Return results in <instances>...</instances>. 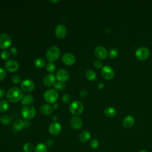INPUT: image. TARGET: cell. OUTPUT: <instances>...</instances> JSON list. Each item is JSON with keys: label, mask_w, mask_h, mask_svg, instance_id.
<instances>
[{"label": "cell", "mask_w": 152, "mask_h": 152, "mask_svg": "<svg viewBox=\"0 0 152 152\" xmlns=\"http://www.w3.org/2000/svg\"><path fill=\"white\" fill-rule=\"evenodd\" d=\"M7 97L10 102L15 103L22 99L23 93L21 90L18 87H12L10 88L7 91Z\"/></svg>", "instance_id": "obj_1"}, {"label": "cell", "mask_w": 152, "mask_h": 152, "mask_svg": "<svg viewBox=\"0 0 152 152\" xmlns=\"http://www.w3.org/2000/svg\"><path fill=\"white\" fill-rule=\"evenodd\" d=\"M60 55V50L56 46H52L49 47L46 52V57L47 59L52 62L58 59Z\"/></svg>", "instance_id": "obj_2"}, {"label": "cell", "mask_w": 152, "mask_h": 152, "mask_svg": "<svg viewBox=\"0 0 152 152\" xmlns=\"http://www.w3.org/2000/svg\"><path fill=\"white\" fill-rule=\"evenodd\" d=\"M43 97L47 102L54 103L58 98V93L54 89H48L44 93Z\"/></svg>", "instance_id": "obj_3"}, {"label": "cell", "mask_w": 152, "mask_h": 152, "mask_svg": "<svg viewBox=\"0 0 152 152\" xmlns=\"http://www.w3.org/2000/svg\"><path fill=\"white\" fill-rule=\"evenodd\" d=\"M69 110L73 115H79L84 110V105L80 101H74L69 105Z\"/></svg>", "instance_id": "obj_4"}, {"label": "cell", "mask_w": 152, "mask_h": 152, "mask_svg": "<svg viewBox=\"0 0 152 152\" xmlns=\"http://www.w3.org/2000/svg\"><path fill=\"white\" fill-rule=\"evenodd\" d=\"M36 110L32 106H26L21 110V115L26 119H31L36 116Z\"/></svg>", "instance_id": "obj_5"}, {"label": "cell", "mask_w": 152, "mask_h": 152, "mask_svg": "<svg viewBox=\"0 0 152 152\" xmlns=\"http://www.w3.org/2000/svg\"><path fill=\"white\" fill-rule=\"evenodd\" d=\"M12 43L11 37L7 33L0 34V48L7 49L10 47Z\"/></svg>", "instance_id": "obj_6"}, {"label": "cell", "mask_w": 152, "mask_h": 152, "mask_svg": "<svg viewBox=\"0 0 152 152\" xmlns=\"http://www.w3.org/2000/svg\"><path fill=\"white\" fill-rule=\"evenodd\" d=\"M150 55V50L147 48L141 47L139 48L135 52L136 58L140 61L147 59Z\"/></svg>", "instance_id": "obj_7"}, {"label": "cell", "mask_w": 152, "mask_h": 152, "mask_svg": "<svg viewBox=\"0 0 152 152\" xmlns=\"http://www.w3.org/2000/svg\"><path fill=\"white\" fill-rule=\"evenodd\" d=\"M35 87L34 83L31 80L29 79L24 80L22 81L21 83V89L26 92H29L32 91Z\"/></svg>", "instance_id": "obj_8"}, {"label": "cell", "mask_w": 152, "mask_h": 152, "mask_svg": "<svg viewBox=\"0 0 152 152\" xmlns=\"http://www.w3.org/2000/svg\"><path fill=\"white\" fill-rule=\"evenodd\" d=\"M18 66L19 65L18 62L14 59L8 60L5 63V69L10 72H15L18 69Z\"/></svg>", "instance_id": "obj_9"}, {"label": "cell", "mask_w": 152, "mask_h": 152, "mask_svg": "<svg viewBox=\"0 0 152 152\" xmlns=\"http://www.w3.org/2000/svg\"><path fill=\"white\" fill-rule=\"evenodd\" d=\"M56 78L59 81L65 82L69 79V73L65 69H60L56 74Z\"/></svg>", "instance_id": "obj_10"}, {"label": "cell", "mask_w": 152, "mask_h": 152, "mask_svg": "<svg viewBox=\"0 0 152 152\" xmlns=\"http://www.w3.org/2000/svg\"><path fill=\"white\" fill-rule=\"evenodd\" d=\"M102 75L104 78L109 80L113 78L114 76V71L110 66L106 65L102 69Z\"/></svg>", "instance_id": "obj_11"}, {"label": "cell", "mask_w": 152, "mask_h": 152, "mask_svg": "<svg viewBox=\"0 0 152 152\" xmlns=\"http://www.w3.org/2000/svg\"><path fill=\"white\" fill-rule=\"evenodd\" d=\"M62 60L65 65H72L75 62V57L71 53L66 52L62 55Z\"/></svg>", "instance_id": "obj_12"}, {"label": "cell", "mask_w": 152, "mask_h": 152, "mask_svg": "<svg viewBox=\"0 0 152 152\" xmlns=\"http://www.w3.org/2000/svg\"><path fill=\"white\" fill-rule=\"evenodd\" d=\"M94 54L97 58L100 59H104L107 57V52L104 47L99 46L95 49Z\"/></svg>", "instance_id": "obj_13"}, {"label": "cell", "mask_w": 152, "mask_h": 152, "mask_svg": "<svg viewBox=\"0 0 152 152\" xmlns=\"http://www.w3.org/2000/svg\"><path fill=\"white\" fill-rule=\"evenodd\" d=\"M55 33L58 38L59 39L64 38L67 33V30L66 27L63 24L58 25L55 28Z\"/></svg>", "instance_id": "obj_14"}, {"label": "cell", "mask_w": 152, "mask_h": 152, "mask_svg": "<svg viewBox=\"0 0 152 152\" xmlns=\"http://www.w3.org/2000/svg\"><path fill=\"white\" fill-rule=\"evenodd\" d=\"M61 131V125L59 123L56 122H53L49 125V132L50 134L53 135H56L60 133Z\"/></svg>", "instance_id": "obj_15"}, {"label": "cell", "mask_w": 152, "mask_h": 152, "mask_svg": "<svg viewBox=\"0 0 152 152\" xmlns=\"http://www.w3.org/2000/svg\"><path fill=\"white\" fill-rule=\"evenodd\" d=\"M70 125L74 129H80L83 126V121L80 117L74 116L71 119Z\"/></svg>", "instance_id": "obj_16"}, {"label": "cell", "mask_w": 152, "mask_h": 152, "mask_svg": "<svg viewBox=\"0 0 152 152\" xmlns=\"http://www.w3.org/2000/svg\"><path fill=\"white\" fill-rule=\"evenodd\" d=\"M55 80H56V77H55L54 74H49L46 75L43 78V84L46 86L49 87V86H52L55 84Z\"/></svg>", "instance_id": "obj_17"}, {"label": "cell", "mask_w": 152, "mask_h": 152, "mask_svg": "<svg viewBox=\"0 0 152 152\" xmlns=\"http://www.w3.org/2000/svg\"><path fill=\"white\" fill-rule=\"evenodd\" d=\"M135 119L132 116H127L123 120L122 125L125 128H130L134 125Z\"/></svg>", "instance_id": "obj_18"}, {"label": "cell", "mask_w": 152, "mask_h": 152, "mask_svg": "<svg viewBox=\"0 0 152 152\" xmlns=\"http://www.w3.org/2000/svg\"><path fill=\"white\" fill-rule=\"evenodd\" d=\"M40 112L44 115H50L53 112V107L48 104H43L40 107Z\"/></svg>", "instance_id": "obj_19"}, {"label": "cell", "mask_w": 152, "mask_h": 152, "mask_svg": "<svg viewBox=\"0 0 152 152\" xmlns=\"http://www.w3.org/2000/svg\"><path fill=\"white\" fill-rule=\"evenodd\" d=\"M91 137V134L88 131H84L79 135V140L81 142H86Z\"/></svg>", "instance_id": "obj_20"}, {"label": "cell", "mask_w": 152, "mask_h": 152, "mask_svg": "<svg viewBox=\"0 0 152 152\" xmlns=\"http://www.w3.org/2000/svg\"><path fill=\"white\" fill-rule=\"evenodd\" d=\"M33 97L31 94H26L22 97L21 103L26 106H28V104L32 103L33 102Z\"/></svg>", "instance_id": "obj_21"}, {"label": "cell", "mask_w": 152, "mask_h": 152, "mask_svg": "<svg viewBox=\"0 0 152 152\" xmlns=\"http://www.w3.org/2000/svg\"><path fill=\"white\" fill-rule=\"evenodd\" d=\"M104 113L106 116L109 118H112L116 115V111L115 109L112 107H107L104 110Z\"/></svg>", "instance_id": "obj_22"}, {"label": "cell", "mask_w": 152, "mask_h": 152, "mask_svg": "<svg viewBox=\"0 0 152 152\" xmlns=\"http://www.w3.org/2000/svg\"><path fill=\"white\" fill-rule=\"evenodd\" d=\"M34 64L35 66H36L37 68H43L45 66V65L46 64V61L43 58L40 57V58H36L34 60Z\"/></svg>", "instance_id": "obj_23"}, {"label": "cell", "mask_w": 152, "mask_h": 152, "mask_svg": "<svg viewBox=\"0 0 152 152\" xmlns=\"http://www.w3.org/2000/svg\"><path fill=\"white\" fill-rule=\"evenodd\" d=\"M14 127L16 130H21L24 128V121L22 119H17L14 123Z\"/></svg>", "instance_id": "obj_24"}, {"label": "cell", "mask_w": 152, "mask_h": 152, "mask_svg": "<svg viewBox=\"0 0 152 152\" xmlns=\"http://www.w3.org/2000/svg\"><path fill=\"white\" fill-rule=\"evenodd\" d=\"M34 152H47V147L45 144L39 142L36 145Z\"/></svg>", "instance_id": "obj_25"}, {"label": "cell", "mask_w": 152, "mask_h": 152, "mask_svg": "<svg viewBox=\"0 0 152 152\" xmlns=\"http://www.w3.org/2000/svg\"><path fill=\"white\" fill-rule=\"evenodd\" d=\"M86 77L88 80L93 81L96 79V74L94 71L91 69H88L86 72Z\"/></svg>", "instance_id": "obj_26"}, {"label": "cell", "mask_w": 152, "mask_h": 152, "mask_svg": "<svg viewBox=\"0 0 152 152\" xmlns=\"http://www.w3.org/2000/svg\"><path fill=\"white\" fill-rule=\"evenodd\" d=\"M9 107V103L5 100H2L0 101V111L1 112H6Z\"/></svg>", "instance_id": "obj_27"}, {"label": "cell", "mask_w": 152, "mask_h": 152, "mask_svg": "<svg viewBox=\"0 0 152 152\" xmlns=\"http://www.w3.org/2000/svg\"><path fill=\"white\" fill-rule=\"evenodd\" d=\"M0 121L4 125H8L11 122V118L7 115H3L0 117Z\"/></svg>", "instance_id": "obj_28"}, {"label": "cell", "mask_w": 152, "mask_h": 152, "mask_svg": "<svg viewBox=\"0 0 152 152\" xmlns=\"http://www.w3.org/2000/svg\"><path fill=\"white\" fill-rule=\"evenodd\" d=\"M33 148V145L30 142H26L23 146V150L24 152H32Z\"/></svg>", "instance_id": "obj_29"}, {"label": "cell", "mask_w": 152, "mask_h": 152, "mask_svg": "<svg viewBox=\"0 0 152 152\" xmlns=\"http://www.w3.org/2000/svg\"><path fill=\"white\" fill-rule=\"evenodd\" d=\"M53 87L56 90H63L64 88H65V83L64 82L58 81V82L55 83V84L53 85Z\"/></svg>", "instance_id": "obj_30"}, {"label": "cell", "mask_w": 152, "mask_h": 152, "mask_svg": "<svg viewBox=\"0 0 152 152\" xmlns=\"http://www.w3.org/2000/svg\"><path fill=\"white\" fill-rule=\"evenodd\" d=\"M56 69V66L53 62H49L46 65V69L49 72H53Z\"/></svg>", "instance_id": "obj_31"}, {"label": "cell", "mask_w": 152, "mask_h": 152, "mask_svg": "<svg viewBox=\"0 0 152 152\" xmlns=\"http://www.w3.org/2000/svg\"><path fill=\"white\" fill-rule=\"evenodd\" d=\"M118 55V50L116 48L112 49L109 52V57L111 59H113L116 58Z\"/></svg>", "instance_id": "obj_32"}, {"label": "cell", "mask_w": 152, "mask_h": 152, "mask_svg": "<svg viewBox=\"0 0 152 152\" xmlns=\"http://www.w3.org/2000/svg\"><path fill=\"white\" fill-rule=\"evenodd\" d=\"M99 145V141L97 139H92L90 142V146L92 148H96Z\"/></svg>", "instance_id": "obj_33"}, {"label": "cell", "mask_w": 152, "mask_h": 152, "mask_svg": "<svg viewBox=\"0 0 152 152\" xmlns=\"http://www.w3.org/2000/svg\"><path fill=\"white\" fill-rule=\"evenodd\" d=\"M71 99L70 95H69V94H67V93L64 94L62 96V101H63L65 103H66V104L69 103L70 102V101H71Z\"/></svg>", "instance_id": "obj_34"}, {"label": "cell", "mask_w": 152, "mask_h": 152, "mask_svg": "<svg viewBox=\"0 0 152 152\" xmlns=\"http://www.w3.org/2000/svg\"><path fill=\"white\" fill-rule=\"evenodd\" d=\"M12 81L15 84H18L21 82V77L18 75H14L11 78Z\"/></svg>", "instance_id": "obj_35"}, {"label": "cell", "mask_w": 152, "mask_h": 152, "mask_svg": "<svg viewBox=\"0 0 152 152\" xmlns=\"http://www.w3.org/2000/svg\"><path fill=\"white\" fill-rule=\"evenodd\" d=\"M1 58L3 59H8L10 56V55L9 53V52H8L6 50H4V51H2L1 52Z\"/></svg>", "instance_id": "obj_36"}, {"label": "cell", "mask_w": 152, "mask_h": 152, "mask_svg": "<svg viewBox=\"0 0 152 152\" xmlns=\"http://www.w3.org/2000/svg\"><path fill=\"white\" fill-rule=\"evenodd\" d=\"M5 75H6V72L5 70L2 68L0 67V81H2L5 78Z\"/></svg>", "instance_id": "obj_37"}, {"label": "cell", "mask_w": 152, "mask_h": 152, "mask_svg": "<svg viewBox=\"0 0 152 152\" xmlns=\"http://www.w3.org/2000/svg\"><path fill=\"white\" fill-rule=\"evenodd\" d=\"M93 65L96 68H100L102 66V63L100 61H97V60L94 62Z\"/></svg>", "instance_id": "obj_38"}, {"label": "cell", "mask_w": 152, "mask_h": 152, "mask_svg": "<svg viewBox=\"0 0 152 152\" xmlns=\"http://www.w3.org/2000/svg\"><path fill=\"white\" fill-rule=\"evenodd\" d=\"M10 52L13 55H16L18 53V50L15 47H12L10 49Z\"/></svg>", "instance_id": "obj_39"}, {"label": "cell", "mask_w": 152, "mask_h": 152, "mask_svg": "<svg viewBox=\"0 0 152 152\" xmlns=\"http://www.w3.org/2000/svg\"><path fill=\"white\" fill-rule=\"evenodd\" d=\"M88 93L87 91L86 90H82L80 92V96L81 97H86Z\"/></svg>", "instance_id": "obj_40"}, {"label": "cell", "mask_w": 152, "mask_h": 152, "mask_svg": "<svg viewBox=\"0 0 152 152\" xmlns=\"http://www.w3.org/2000/svg\"><path fill=\"white\" fill-rule=\"evenodd\" d=\"M53 143H54V141L52 140H51V139H49L46 141V145H48V146H50V147L52 146Z\"/></svg>", "instance_id": "obj_41"}, {"label": "cell", "mask_w": 152, "mask_h": 152, "mask_svg": "<svg viewBox=\"0 0 152 152\" xmlns=\"http://www.w3.org/2000/svg\"><path fill=\"white\" fill-rule=\"evenodd\" d=\"M5 94V90L3 88H0V99L2 98Z\"/></svg>", "instance_id": "obj_42"}, {"label": "cell", "mask_w": 152, "mask_h": 152, "mask_svg": "<svg viewBox=\"0 0 152 152\" xmlns=\"http://www.w3.org/2000/svg\"><path fill=\"white\" fill-rule=\"evenodd\" d=\"M24 128H28L30 125V122L27 120L24 121Z\"/></svg>", "instance_id": "obj_43"}, {"label": "cell", "mask_w": 152, "mask_h": 152, "mask_svg": "<svg viewBox=\"0 0 152 152\" xmlns=\"http://www.w3.org/2000/svg\"><path fill=\"white\" fill-rule=\"evenodd\" d=\"M97 87L99 89H102L103 87H104V84L103 83H99L97 86Z\"/></svg>", "instance_id": "obj_44"}, {"label": "cell", "mask_w": 152, "mask_h": 152, "mask_svg": "<svg viewBox=\"0 0 152 152\" xmlns=\"http://www.w3.org/2000/svg\"><path fill=\"white\" fill-rule=\"evenodd\" d=\"M53 107L55 109H58V107H59L58 104L57 103H54L53 104Z\"/></svg>", "instance_id": "obj_45"}, {"label": "cell", "mask_w": 152, "mask_h": 152, "mask_svg": "<svg viewBox=\"0 0 152 152\" xmlns=\"http://www.w3.org/2000/svg\"><path fill=\"white\" fill-rule=\"evenodd\" d=\"M52 120L54 121V122H56L57 120H58V117L56 116V115H54L52 116Z\"/></svg>", "instance_id": "obj_46"}, {"label": "cell", "mask_w": 152, "mask_h": 152, "mask_svg": "<svg viewBox=\"0 0 152 152\" xmlns=\"http://www.w3.org/2000/svg\"><path fill=\"white\" fill-rule=\"evenodd\" d=\"M49 1H50V2H51L55 3V2H58L59 1H58V0H55V1H54V0H50Z\"/></svg>", "instance_id": "obj_47"}, {"label": "cell", "mask_w": 152, "mask_h": 152, "mask_svg": "<svg viewBox=\"0 0 152 152\" xmlns=\"http://www.w3.org/2000/svg\"><path fill=\"white\" fill-rule=\"evenodd\" d=\"M139 152H148V151L147 150H141Z\"/></svg>", "instance_id": "obj_48"}]
</instances>
